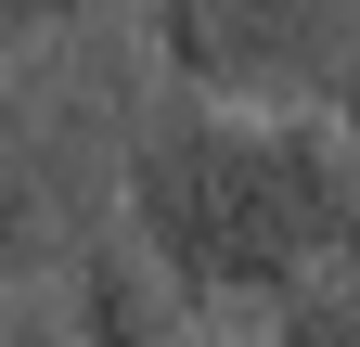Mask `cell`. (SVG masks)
Wrapping results in <instances>:
<instances>
[{
    "label": "cell",
    "instance_id": "6da1fadb",
    "mask_svg": "<svg viewBox=\"0 0 360 347\" xmlns=\"http://www.w3.org/2000/svg\"><path fill=\"white\" fill-rule=\"evenodd\" d=\"M360 206V155L322 103H219V91H142L116 155V219L206 322L270 309L283 283L335 270V232Z\"/></svg>",
    "mask_w": 360,
    "mask_h": 347
},
{
    "label": "cell",
    "instance_id": "7a4b0ae2",
    "mask_svg": "<svg viewBox=\"0 0 360 347\" xmlns=\"http://www.w3.org/2000/svg\"><path fill=\"white\" fill-rule=\"evenodd\" d=\"M142 116L116 26H65L0 52V283H65L77 244L116 219V155Z\"/></svg>",
    "mask_w": 360,
    "mask_h": 347
},
{
    "label": "cell",
    "instance_id": "3957f363",
    "mask_svg": "<svg viewBox=\"0 0 360 347\" xmlns=\"http://www.w3.org/2000/svg\"><path fill=\"white\" fill-rule=\"evenodd\" d=\"M142 13L155 65L219 103H322L360 39V0H142Z\"/></svg>",
    "mask_w": 360,
    "mask_h": 347
},
{
    "label": "cell",
    "instance_id": "277c9868",
    "mask_svg": "<svg viewBox=\"0 0 360 347\" xmlns=\"http://www.w3.org/2000/svg\"><path fill=\"white\" fill-rule=\"evenodd\" d=\"M65 283H77V309H65V334H77V347H206V309L155 270L142 244H129V219L90 232Z\"/></svg>",
    "mask_w": 360,
    "mask_h": 347
},
{
    "label": "cell",
    "instance_id": "5b68a950",
    "mask_svg": "<svg viewBox=\"0 0 360 347\" xmlns=\"http://www.w3.org/2000/svg\"><path fill=\"white\" fill-rule=\"evenodd\" d=\"M206 347H360V283L347 270H309V283L270 296V309L206 322Z\"/></svg>",
    "mask_w": 360,
    "mask_h": 347
},
{
    "label": "cell",
    "instance_id": "8992f818",
    "mask_svg": "<svg viewBox=\"0 0 360 347\" xmlns=\"http://www.w3.org/2000/svg\"><path fill=\"white\" fill-rule=\"evenodd\" d=\"M116 13H142V0H0V52L65 39V26H116Z\"/></svg>",
    "mask_w": 360,
    "mask_h": 347
},
{
    "label": "cell",
    "instance_id": "52a82bcc",
    "mask_svg": "<svg viewBox=\"0 0 360 347\" xmlns=\"http://www.w3.org/2000/svg\"><path fill=\"white\" fill-rule=\"evenodd\" d=\"M0 347H77L65 309H52V283H0Z\"/></svg>",
    "mask_w": 360,
    "mask_h": 347
},
{
    "label": "cell",
    "instance_id": "ba28073f",
    "mask_svg": "<svg viewBox=\"0 0 360 347\" xmlns=\"http://www.w3.org/2000/svg\"><path fill=\"white\" fill-rule=\"evenodd\" d=\"M322 116H335V142L360 155V39H347V65H335V91H322Z\"/></svg>",
    "mask_w": 360,
    "mask_h": 347
},
{
    "label": "cell",
    "instance_id": "9c48e42d",
    "mask_svg": "<svg viewBox=\"0 0 360 347\" xmlns=\"http://www.w3.org/2000/svg\"><path fill=\"white\" fill-rule=\"evenodd\" d=\"M335 270H347V283H360V206H347V232H335Z\"/></svg>",
    "mask_w": 360,
    "mask_h": 347
}]
</instances>
